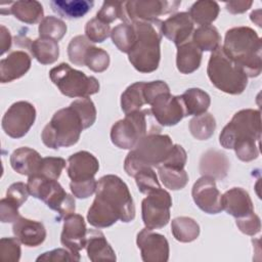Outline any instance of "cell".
<instances>
[{"label": "cell", "instance_id": "obj_1", "mask_svg": "<svg viewBox=\"0 0 262 262\" xmlns=\"http://www.w3.org/2000/svg\"><path fill=\"white\" fill-rule=\"evenodd\" d=\"M134 218L135 206L127 184L116 175L102 176L97 181L95 199L87 213L89 224L104 228L118 220L131 222Z\"/></svg>", "mask_w": 262, "mask_h": 262}, {"label": "cell", "instance_id": "obj_2", "mask_svg": "<svg viewBox=\"0 0 262 262\" xmlns=\"http://www.w3.org/2000/svg\"><path fill=\"white\" fill-rule=\"evenodd\" d=\"M261 139V113L259 110L246 108L235 113L219 136L220 144L234 149L243 162L258 158Z\"/></svg>", "mask_w": 262, "mask_h": 262}, {"label": "cell", "instance_id": "obj_3", "mask_svg": "<svg viewBox=\"0 0 262 262\" xmlns=\"http://www.w3.org/2000/svg\"><path fill=\"white\" fill-rule=\"evenodd\" d=\"M224 53L247 75L258 77L262 71V45L258 34L249 27L229 29L222 45Z\"/></svg>", "mask_w": 262, "mask_h": 262}, {"label": "cell", "instance_id": "obj_4", "mask_svg": "<svg viewBox=\"0 0 262 262\" xmlns=\"http://www.w3.org/2000/svg\"><path fill=\"white\" fill-rule=\"evenodd\" d=\"M162 24L163 20L159 18L132 23L137 38L128 53V58L134 69L140 73H151L159 67L160 43L163 37Z\"/></svg>", "mask_w": 262, "mask_h": 262}, {"label": "cell", "instance_id": "obj_5", "mask_svg": "<svg viewBox=\"0 0 262 262\" xmlns=\"http://www.w3.org/2000/svg\"><path fill=\"white\" fill-rule=\"evenodd\" d=\"M160 131L161 125L151 111L145 108L126 114L124 119L115 123L111 129V139L120 148L132 149L142 138Z\"/></svg>", "mask_w": 262, "mask_h": 262}, {"label": "cell", "instance_id": "obj_6", "mask_svg": "<svg viewBox=\"0 0 262 262\" xmlns=\"http://www.w3.org/2000/svg\"><path fill=\"white\" fill-rule=\"evenodd\" d=\"M173 145L169 135L158 133L145 136L128 152L124 161L125 172L134 177L142 168L161 167Z\"/></svg>", "mask_w": 262, "mask_h": 262}, {"label": "cell", "instance_id": "obj_7", "mask_svg": "<svg viewBox=\"0 0 262 262\" xmlns=\"http://www.w3.org/2000/svg\"><path fill=\"white\" fill-rule=\"evenodd\" d=\"M84 126L79 114L71 105L58 110L44 127L41 139L49 148L69 147L76 144Z\"/></svg>", "mask_w": 262, "mask_h": 262}, {"label": "cell", "instance_id": "obj_8", "mask_svg": "<svg viewBox=\"0 0 262 262\" xmlns=\"http://www.w3.org/2000/svg\"><path fill=\"white\" fill-rule=\"evenodd\" d=\"M207 74L217 89L228 94H241L248 85L247 75L224 53L221 45L212 51Z\"/></svg>", "mask_w": 262, "mask_h": 262}, {"label": "cell", "instance_id": "obj_9", "mask_svg": "<svg viewBox=\"0 0 262 262\" xmlns=\"http://www.w3.org/2000/svg\"><path fill=\"white\" fill-rule=\"evenodd\" d=\"M27 186L31 195L43 201L47 207L56 211L60 218L75 213L74 196L67 193L57 180L34 174L29 176Z\"/></svg>", "mask_w": 262, "mask_h": 262}, {"label": "cell", "instance_id": "obj_10", "mask_svg": "<svg viewBox=\"0 0 262 262\" xmlns=\"http://www.w3.org/2000/svg\"><path fill=\"white\" fill-rule=\"evenodd\" d=\"M49 77L59 91L69 97H89L99 91V82L95 77L87 76L66 62L52 68Z\"/></svg>", "mask_w": 262, "mask_h": 262}, {"label": "cell", "instance_id": "obj_11", "mask_svg": "<svg viewBox=\"0 0 262 262\" xmlns=\"http://www.w3.org/2000/svg\"><path fill=\"white\" fill-rule=\"evenodd\" d=\"M181 1L166 0H133L122 2L121 20L132 24L141 20L157 19L162 14L174 12Z\"/></svg>", "mask_w": 262, "mask_h": 262}, {"label": "cell", "instance_id": "obj_12", "mask_svg": "<svg viewBox=\"0 0 262 262\" xmlns=\"http://www.w3.org/2000/svg\"><path fill=\"white\" fill-rule=\"evenodd\" d=\"M171 207V195L162 187L147 193L141 203V215L145 227L152 230L166 226L170 220Z\"/></svg>", "mask_w": 262, "mask_h": 262}, {"label": "cell", "instance_id": "obj_13", "mask_svg": "<svg viewBox=\"0 0 262 262\" xmlns=\"http://www.w3.org/2000/svg\"><path fill=\"white\" fill-rule=\"evenodd\" d=\"M36 120L35 106L28 101H16L2 118L3 131L12 138L24 137Z\"/></svg>", "mask_w": 262, "mask_h": 262}, {"label": "cell", "instance_id": "obj_14", "mask_svg": "<svg viewBox=\"0 0 262 262\" xmlns=\"http://www.w3.org/2000/svg\"><path fill=\"white\" fill-rule=\"evenodd\" d=\"M150 105V111L161 126H174L186 117L181 95H172L170 92L162 93Z\"/></svg>", "mask_w": 262, "mask_h": 262}, {"label": "cell", "instance_id": "obj_15", "mask_svg": "<svg viewBox=\"0 0 262 262\" xmlns=\"http://www.w3.org/2000/svg\"><path fill=\"white\" fill-rule=\"evenodd\" d=\"M195 205L205 213L218 214L223 210L222 194L216 186L215 179L210 176H202L198 179L191 190Z\"/></svg>", "mask_w": 262, "mask_h": 262}, {"label": "cell", "instance_id": "obj_16", "mask_svg": "<svg viewBox=\"0 0 262 262\" xmlns=\"http://www.w3.org/2000/svg\"><path fill=\"white\" fill-rule=\"evenodd\" d=\"M136 243L144 262L168 261L169 243L164 235L145 227L138 232Z\"/></svg>", "mask_w": 262, "mask_h": 262}, {"label": "cell", "instance_id": "obj_17", "mask_svg": "<svg viewBox=\"0 0 262 262\" xmlns=\"http://www.w3.org/2000/svg\"><path fill=\"white\" fill-rule=\"evenodd\" d=\"M87 228L83 216L71 214L64 218L60 235L61 244L75 256L80 258V251L86 245Z\"/></svg>", "mask_w": 262, "mask_h": 262}, {"label": "cell", "instance_id": "obj_18", "mask_svg": "<svg viewBox=\"0 0 262 262\" xmlns=\"http://www.w3.org/2000/svg\"><path fill=\"white\" fill-rule=\"evenodd\" d=\"M193 24L188 12H178L163 21L162 34L176 46H179L188 41L194 31Z\"/></svg>", "mask_w": 262, "mask_h": 262}, {"label": "cell", "instance_id": "obj_19", "mask_svg": "<svg viewBox=\"0 0 262 262\" xmlns=\"http://www.w3.org/2000/svg\"><path fill=\"white\" fill-rule=\"evenodd\" d=\"M67 172L72 181H86L94 178L99 169L98 160L89 151L81 150L68 159Z\"/></svg>", "mask_w": 262, "mask_h": 262}, {"label": "cell", "instance_id": "obj_20", "mask_svg": "<svg viewBox=\"0 0 262 262\" xmlns=\"http://www.w3.org/2000/svg\"><path fill=\"white\" fill-rule=\"evenodd\" d=\"M12 231L14 236L28 247H37L46 238V229L41 222L21 216L13 222Z\"/></svg>", "mask_w": 262, "mask_h": 262}, {"label": "cell", "instance_id": "obj_21", "mask_svg": "<svg viewBox=\"0 0 262 262\" xmlns=\"http://www.w3.org/2000/svg\"><path fill=\"white\" fill-rule=\"evenodd\" d=\"M31 68V57L21 50H15L0 60V81L8 83L23 77Z\"/></svg>", "mask_w": 262, "mask_h": 262}, {"label": "cell", "instance_id": "obj_22", "mask_svg": "<svg viewBox=\"0 0 262 262\" xmlns=\"http://www.w3.org/2000/svg\"><path fill=\"white\" fill-rule=\"evenodd\" d=\"M222 207L227 214L242 218L254 212L252 200L244 188L233 187L222 194Z\"/></svg>", "mask_w": 262, "mask_h": 262}, {"label": "cell", "instance_id": "obj_23", "mask_svg": "<svg viewBox=\"0 0 262 262\" xmlns=\"http://www.w3.org/2000/svg\"><path fill=\"white\" fill-rule=\"evenodd\" d=\"M85 249L88 258L93 262L102 260L115 261L117 259L115 251L107 243L104 234L97 229L87 230Z\"/></svg>", "mask_w": 262, "mask_h": 262}, {"label": "cell", "instance_id": "obj_24", "mask_svg": "<svg viewBox=\"0 0 262 262\" xmlns=\"http://www.w3.org/2000/svg\"><path fill=\"white\" fill-rule=\"evenodd\" d=\"M229 161L225 154L220 150H207L200 161V172L203 176H210L214 179H223L228 172Z\"/></svg>", "mask_w": 262, "mask_h": 262}, {"label": "cell", "instance_id": "obj_25", "mask_svg": "<svg viewBox=\"0 0 262 262\" xmlns=\"http://www.w3.org/2000/svg\"><path fill=\"white\" fill-rule=\"evenodd\" d=\"M42 158L40 154L30 147L23 146L15 149L10 156L12 169L21 175L31 176L38 172Z\"/></svg>", "mask_w": 262, "mask_h": 262}, {"label": "cell", "instance_id": "obj_26", "mask_svg": "<svg viewBox=\"0 0 262 262\" xmlns=\"http://www.w3.org/2000/svg\"><path fill=\"white\" fill-rule=\"evenodd\" d=\"M202 56L203 51L192 41L177 46L176 66L178 71L182 74L193 73L200 68Z\"/></svg>", "mask_w": 262, "mask_h": 262}, {"label": "cell", "instance_id": "obj_27", "mask_svg": "<svg viewBox=\"0 0 262 262\" xmlns=\"http://www.w3.org/2000/svg\"><path fill=\"white\" fill-rule=\"evenodd\" d=\"M7 14H13L18 20L34 25L41 23L44 18L43 6L36 0H20L16 2H10Z\"/></svg>", "mask_w": 262, "mask_h": 262}, {"label": "cell", "instance_id": "obj_28", "mask_svg": "<svg viewBox=\"0 0 262 262\" xmlns=\"http://www.w3.org/2000/svg\"><path fill=\"white\" fill-rule=\"evenodd\" d=\"M94 5L91 0H53L51 9L59 16L68 19L83 17Z\"/></svg>", "mask_w": 262, "mask_h": 262}, {"label": "cell", "instance_id": "obj_29", "mask_svg": "<svg viewBox=\"0 0 262 262\" xmlns=\"http://www.w3.org/2000/svg\"><path fill=\"white\" fill-rule=\"evenodd\" d=\"M186 116L205 114L210 106L211 98L207 92L200 88H189L181 95Z\"/></svg>", "mask_w": 262, "mask_h": 262}, {"label": "cell", "instance_id": "obj_30", "mask_svg": "<svg viewBox=\"0 0 262 262\" xmlns=\"http://www.w3.org/2000/svg\"><path fill=\"white\" fill-rule=\"evenodd\" d=\"M30 51L40 63L51 64L55 62L59 55L58 43L51 39L41 38L30 42Z\"/></svg>", "mask_w": 262, "mask_h": 262}, {"label": "cell", "instance_id": "obj_31", "mask_svg": "<svg viewBox=\"0 0 262 262\" xmlns=\"http://www.w3.org/2000/svg\"><path fill=\"white\" fill-rule=\"evenodd\" d=\"M219 5L215 1L210 0H200L194 2L190 9L189 15L193 23L201 26L211 25L219 14Z\"/></svg>", "mask_w": 262, "mask_h": 262}, {"label": "cell", "instance_id": "obj_32", "mask_svg": "<svg viewBox=\"0 0 262 262\" xmlns=\"http://www.w3.org/2000/svg\"><path fill=\"white\" fill-rule=\"evenodd\" d=\"M220 41L219 32L212 25L200 26L192 33V42L202 51H214L220 46Z\"/></svg>", "mask_w": 262, "mask_h": 262}, {"label": "cell", "instance_id": "obj_33", "mask_svg": "<svg viewBox=\"0 0 262 262\" xmlns=\"http://www.w3.org/2000/svg\"><path fill=\"white\" fill-rule=\"evenodd\" d=\"M171 230L173 236L181 243H190L200 234V226L196 221L184 216L172 220Z\"/></svg>", "mask_w": 262, "mask_h": 262}, {"label": "cell", "instance_id": "obj_34", "mask_svg": "<svg viewBox=\"0 0 262 262\" xmlns=\"http://www.w3.org/2000/svg\"><path fill=\"white\" fill-rule=\"evenodd\" d=\"M145 82H136L126 88L121 95V107L125 114L141 110L145 104L143 96V87Z\"/></svg>", "mask_w": 262, "mask_h": 262}, {"label": "cell", "instance_id": "obj_35", "mask_svg": "<svg viewBox=\"0 0 262 262\" xmlns=\"http://www.w3.org/2000/svg\"><path fill=\"white\" fill-rule=\"evenodd\" d=\"M111 38L117 48L125 53H129L136 42V33L132 24H120L111 31Z\"/></svg>", "mask_w": 262, "mask_h": 262}, {"label": "cell", "instance_id": "obj_36", "mask_svg": "<svg viewBox=\"0 0 262 262\" xmlns=\"http://www.w3.org/2000/svg\"><path fill=\"white\" fill-rule=\"evenodd\" d=\"M216 128V121L214 117L205 113L192 118L189 122V131L191 135L199 140L209 139Z\"/></svg>", "mask_w": 262, "mask_h": 262}, {"label": "cell", "instance_id": "obj_37", "mask_svg": "<svg viewBox=\"0 0 262 262\" xmlns=\"http://www.w3.org/2000/svg\"><path fill=\"white\" fill-rule=\"evenodd\" d=\"M159 177L166 188L171 190L182 189L188 182V175L184 169L171 167H159Z\"/></svg>", "mask_w": 262, "mask_h": 262}, {"label": "cell", "instance_id": "obj_38", "mask_svg": "<svg viewBox=\"0 0 262 262\" xmlns=\"http://www.w3.org/2000/svg\"><path fill=\"white\" fill-rule=\"evenodd\" d=\"M39 36L41 38L51 39L56 42L61 40L67 33V25L63 20L49 15L42 19L39 25Z\"/></svg>", "mask_w": 262, "mask_h": 262}, {"label": "cell", "instance_id": "obj_39", "mask_svg": "<svg viewBox=\"0 0 262 262\" xmlns=\"http://www.w3.org/2000/svg\"><path fill=\"white\" fill-rule=\"evenodd\" d=\"M92 45V42L86 36L79 35L74 37L68 46V56L70 61L76 66H85V55Z\"/></svg>", "mask_w": 262, "mask_h": 262}, {"label": "cell", "instance_id": "obj_40", "mask_svg": "<svg viewBox=\"0 0 262 262\" xmlns=\"http://www.w3.org/2000/svg\"><path fill=\"white\" fill-rule=\"evenodd\" d=\"M84 63L91 71L95 73H101L105 71L110 66V55L102 48H98L92 45L85 55Z\"/></svg>", "mask_w": 262, "mask_h": 262}, {"label": "cell", "instance_id": "obj_41", "mask_svg": "<svg viewBox=\"0 0 262 262\" xmlns=\"http://www.w3.org/2000/svg\"><path fill=\"white\" fill-rule=\"evenodd\" d=\"M70 105L79 114L84 129H87L94 124L96 120V108L93 101L89 97H81L76 99Z\"/></svg>", "mask_w": 262, "mask_h": 262}, {"label": "cell", "instance_id": "obj_42", "mask_svg": "<svg viewBox=\"0 0 262 262\" xmlns=\"http://www.w3.org/2000/svg\"><path fill=\"white\" fill-rule=\"evenodd\" d=\"M135 181L140 192L147 194L156 189L161 188L156 172L150 167L140 169L135 175Z\"/></svg>", "mask_w": 262, "mask_h": 262}, {"label": "cell", "instance_id": "obj_43", "mask_svg": "<svg viewBox=\"0 0 262 262\" xmlns=\"http://www.w3.org/2000/svg\"><path fill=\"white\" fill-rule=\"evenodd\" d=\"M85 35L93 43H101L111 36V28L97 17L91 18L85 26Z\"/></svg>", "mask_w": 262, "mask_h": 262}, {"label": "cell", "instance_id": "obj_44", "mask_svg": "<svg viewBox=\"0 0 262 262\" xmlns=\"http://www.w3.org/2000/svg\"><path fill=\"white\" fill-rule=\"evenodd\" d=\"M66 160L58 157H46L42 158L39 170L36 174L44 177L57 180L61 174L62 169L66 167Z\"/></svg>", "mask_w": 262, "mask_h": 262}, {"label": "cell", "instance_id": "obj_45", "mask_svg": "<svg viewBox=\"0 0 262 262\" xmlns=\"http://www.w3.org/2000/svg\"><path fill=\"white\" fill-rule=\"evenodd\" d=\"M16 237H2L0 239V259L5 262H16L20 258V246Z\"/></svg>", "mask_w": 262, "mask_h": 262}, {"label": "cell", "instance_id": "obj_46", "mask_svg": "<svg viewBox=\"0 0 262 262\" xmlns=\"http://www.w3.org/2000/svg\"><path fill=\"white\" fill-rule=\"evenodd\" d=\"M121 1H112V2H103L100 10L97 12L96 17L103 23L111 24L115 21L117 18H121Z\"/></svg>", "mask_w": 262, "mask_h": 262}, {"label": "cell", "instance_id": "obj_47", "mask_svg": "<svg viewBox=\"0 0 262 262\" xmlns=\"http://www.w3.org/2000/svg\"><path fill=\"white\" fill-rule=\"evenodd\" d=\"M186 160L187 155L185 149L179 144H174L161 167L165 166L176 169H183L186 164Z\"/></svg>", "mask_w": 262, "mask_h": 262}, {"label": "cell", "instance_id": "obj_48", "mask_svg": "<svg viewBox=\"0 0 262 262\" xmlns=\"http://www.w3.org/2000/svg\"><path fill=\"white\" fill-rule=\"evenodd\" d=\"M166 92H170V88L164 81L158 80L144 83L143 96L146 104H151L158 95Z\"/></svg>", "mask_w": 262, "mask_h": 262}, {"label": "cell", "instance_id": "obj_49", "mask_svg": "<svg viewBox=\"0 0 262 262\" xmlns=\"http://www.w3.org/2000/svg\"><path fill=\"white\" fill-rule=\"evenodd\" d=\"M236 226L243 233L248 235H255L261 229L260 218L253 212L248 216L236 218Z\"/></svg>", "mask_w": 262, "mask_h": 262}, {"label": "cell", "instance_id": "obj_50", "mask_svg": "<svg viewBox=\"0 0 262 262\" xmlns=\"http://www.w3.org/2000/svg\"><path fill=\"white\" fill-rule=\"evenodd\" d=\"M97 181L92 178L86 181H71L70 188L74 196L78 199H87L96 190Z\"/></svg>", "mask_w": 262, "mask_h": 262}, {"label": "cell", "instance_id": "obj_51", "mask_svg": "<svg viewBox=\"0 0 262 262\" xmlns=\"http://www.w3.org/2000/svg\"><path fill=\"white\" fill-rule=\"evenodd\" d=\"M80 258L75 256L68 249H54L49 252H45L37 258V261H49V262H58V261H79Z\"/></svg>", "mask_w": 262, "mask_h": 262}, {"label": "cell", "instance_id": "obj_52", "mask_svg": "<svg viewBox=\"0 0 262 262\" xmlns=\"http://www.w3.org/2000/svg\"><path fill=\"white\" fill-rule=\"evenodd\" d=\"M19 206L10 201L7 198H4L0 201V220L3 223L14 222L17 218H19L18 213Z\"/></svg>", "mask_w": 262, "mask_h": 262}, {"label": "cell", "instance_id": "obj_53", "mask_svg": "<svg viewBox=\"0 0 262 262\" xmlns=\"http://www.w3.org/2000/svg\"><path fill=\"white\" fill-rule=\"evenodd\" d=\"M30 192L27 184L24 182H15L12 183L6 191V198L18 205L19 207L28 200Z\"/></svg>", "mask_w": 262, "mask_h": 262}, {"label": "cell", "instance_id": "obj_54", "mask_svg": "<svg viewBox=\"0 0 262 262\" xmlns=\"http://www.w3.org/2000/svg\"><path fill=\"white\" fill-rule=\"evenodd\" d=\"M253 4V1L248 0H235V1H229L225 3L227 11H229L232 14L243 13L247 11L249 8H251Z\"/></svg>", "mask_w": 262, "mask_h": 262}, {"label": "cell", "instance_id": "obj_55", "mask_svg": "<svg viewBox=\"0 0 262 262\" xmlns=\"http://www.w3.org/2000/svg\"><path fill=\"white\" fill-rule=\"evenodd\" d=\"M11 46V35L10 32L5 28V26H0V47H1V55L4 54L7 50H9Z\"/></svg>", "mask_w": 262, "mask_h": 262}, {"label": "cell", "instance_id": "obj_56", "mask_svg": "<svg viewBox=\"0 0 262 262\" xmlns=\"http://www.w3.org/2000/svg\"><path fill=\"white\" fill-rule=\"evenodd\" d=\"M250 17L253 23H255L258 27H261V10L260 9L252 11Z\"/></svg>", "mask_w": 262, "mask_h": 262}]
</instances>
